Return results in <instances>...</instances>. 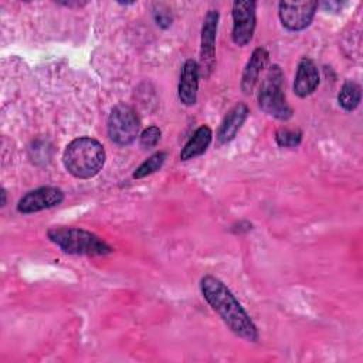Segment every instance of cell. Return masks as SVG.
<instances>
[{
    "label": "cell",
    "instance_id": "obj_5",
    "mask_svg": "<svg viewBox=\"0 0 363 363\" xmlns=\"http://www.w3.org/2000/svg\"><path fill=\"white\" fill-rule=\"evenodd\" d=\"M140 121L135 109L126 104H118L108 116V136L118 146L130 145L139 135Z\"/></svg>",
    "mask_w": 363,
    "mask_h": 363
},
{
    "label": "cell",
    "instance_id": "obj_9",
    "mask_svg": "<svg viewBox=\"0 0 363 363\" xmlns=\"http://www.w3.org/2000/svg\"><path fill=\"white\" fill-rule=\"evenodd\" d=\"M64 201V191L54 186H41L27 191L17 203V211L31 214L41 210L52 208Z\"/></svg>",
    "mask_w": 363,
    "mask_h": 363
},
{
    "label": "cell",
    "instance_id": "obj_2",
    "mask_svg": "<svg viewBox=\"0 0 363 363\" xmlns=\"http://www.w3.org/2000/svg\"><path fill=\"white\" fill-rule=\"evenodd\" d=\"M106 160L102 143L91 136H81L71 140L64 153L62 163L69 174L77 179H91L96 176Z\"/></svg>",
    "mask_w": 363,
    "mask_h": 363
},
{
    "label": "cell",
    "instance_id": "obj_15",
    "mask_svg": "<svg viewBox=\"0 0 363 363\" xmlns=\"http://www.w3.org/2000/svg\"><path fill=\"white\" fill-rule=\"evenodd\" d=\"M360 99H362V88L354 81H346L337 94L339 106L346 112L354 111L359 106Z\"/></svg>",
    "mask_w": 363,
    "mask_h": 363
},
{
    "label": "cell",
    "instance_id": "obj_3",
    "mask_svg": "<svg viewBox=\"0 0 363 363\" xmlns=\"http://www.w3.org/2000/svg\"><path fill=\"white\" fill-rule=\"evenodd\" d=\"M47 238L62 252L71 255H108L113 248L96 234L78 227H52L47 231Z\"/></svg>",
    "mask_w": 363,
    "mask_h": 363
},
{
    "label": "cell",
    "instance_id": "obj_11",
    "mask_svg": "<svg viewBox=\"0 0 363 363\" xmlns=\"http://www.w3.org/2000/svg\"><path fill=\"white\" fill-rule=\"evenodd\" d=\"M319 85V71L315 62L303 57L298 62L295 79H294V92L299 98H306L312 95Z\"/></svg>",
    "mask_w": 363,
    "mask_h": 363
},
{
    "label": "cell",
    "instance_id": "obj_8",
    "mask_svg": "<svg viewBox=\"0 0 363 363\" xmlns=\"http://www.w3.org/2000/svg\"><path fill=\"white\" fill-rule=\"evenodd\" d=\"M318 7V1H281L278 16L286 30L302 31L312 23Z\"/></svg>",
    "mask_w": 363,
    "mask_h": 363
},
{
    "label": "cell",
    "instance_id": "obj_18",
    "mask_svg": "<svg viewBox=\"0 0 363 363\" xmlns=\"http://www.w3.org/2000/svg\"><path fill=\"white\" fill-rule=\"evenodd\" d=\"M160 136H162L160 129L157 126L152 125L142 130V133L139 136V143L143 149H152L157 145V142L160 140Z\"/></svg>",
    "mask_w": 363,
    "mask_h": 363
},
{
    "label": "cell",
    "instance_id": "obj_13",
    "mask_svg": "<svg viewBox=\"0 0 363 363\" xmlns=\"http://www.w3.org/2000/svg\"><path fill=\"white\" fill-rule=\"evenodd\" d=\"M248 113H250V109L245 104H237L227 112V115L221 121L217 130V140L220 145H225L237 136Z\"/></svg>",
    "mask_w": 363,
    "mask_h": 363
},
{
    "label": "cell",
    "instance_id": "obj_19",
    "mask_svg": "<svg viewBox=\"0 0 363 363\" xmlns=\"http://www.w3.org/2000/svg\"><path fill=\"white\" fill-rule=\"evenodd\" d=\"M6 189H1V207L6 206Z\"/></svg>",
    "mask_w": 363,
    "mask_h": 363
},
{
    "label": "cell",
    "instance_id": "obj_4",
    "mask_svg": "<svg viewBox=\"0 0 363 363\" xmlns=\"http://www.w3.org/2000/svg\"><path fill=\"white\" fill-rule=\"evenodd\" d=\"M258 105L265 113L279 121H288L294 115V111L285 98L284 72L278 64L269 67L261 81L258 89Z\"/></svg>",
    "mask_w": 363,
    "mask_h": 363
},
{
    "label": "cell",
    "instance_id": "obj_7",
    "mask_svg": "<svg viewBox=\"0 0 363 363\" xmlns=\"http://www.w3.org/2000/svg\"><path fill=\"white\" fill-rule=\"evenodd\" d=\"M255 1H234L231 9L233 16V41L238 47L247 45L254 35L257 17H255Z\"/></svg>",
    "mask_w": 363,
    "mask_h": 363
},
{
    "label": "cell",
    "instance_id": "obj_12",
    "mask_svg": "<svg viewBox=\"0 0 363 363\" xmlns=\"http://www.w3.org/2000/svg\"><path fill=\"white\" fill-rule=\"evenodd\" d=\"M268 58H269V54L268 51L264 48V47H257L250 60L247 61L245 67H244V71H242V75H241V91L245 94V95H250L258 79H259V74L262 72V69L265 68L267 62H268Z\"/></svg>",
    "mask_w": 363,
    "mask_h": 363
},
{
    "label": "cell",
    "instance_id": "obj_10",
    "mask_svg": "<svg viewBox=\"0 0 363 363\" xmlns=\"http://www.w3.org/2000/svg\"><path fill=\"white\" fill-rule=\"evenodd\" d=\"M199 78H200L199 62L193 58L186 60L182 67L179 86H177L179 99L183 105L191 106L196 104L197 89H199Z\"/></svg>",
    "mask_w": 363,
    "mask_h": 363
},
{
    "label": "cell",
    "instance_id": "obj_16",
    "mask_svg": "<svg viewBox=\"0 0 363 363\" xmlns=\"http://www.w3.org/2000/svg\"><path fill=\"white\" fill-rule=\"evenodd\" d=\"M166 152H156L152 156H149L146 160H143L136 170L133 172V179H143L157 170H160V167L163 166L164 160H166Z\"/></svg>",
    "mask_w": 363,
    "mask_h": 363
},
{
    "label": "cell",
    "instance_id": "obj_6",
    "mask_svg": "<svg viewBox=\"0 0 363 363\" xmlns=\"http://www.w3.org/2000/svg\"><path fill=\"white\" fill-rule=\"evenodd\" d=\"M220 14L217 10H208L204 16L201 26V43H200V75L208 78L216 65V34L218 27Z\"/></svg>",
    "mask_w": 363,
    "mask_h": 363
},
{
    "label": "cell",
    "instance_id": "obj_14",
    "mask_svg": "<svg viewBox=\"0 0 363 363\" xmlns=\"http://www.w3.org/2000/svg\"><path fill=\"white\" fill-rule=\"evenodd\" d=\"M211 139H213V132L207 125H201L200 128H197L193 132V135L189 138V140L184 143V146L182 147L180 160L186 162L197 156H201L210 146Z\"/></svg>",
    "mask_w": 363,
    "mask_h": 363
},
{
    "label": "cell",
    "instance_id": "obj_17",
    "mask_svg": "<svg viewBox=\"0 0 363 363\" xmlns=\"http://www.w3.org/2000/svg\"><path fill=\"white\" fill-rule=\"evenodd\" d=\"M275 142L281 147H296L302 142V132L299 129L281 128L275 133Z\"/></svg>",
    "mask_w": 363,
    "mask_h": 363
},
{
    "label": "cell",
    "instance_id": "obj_1",
    "mask_svg": "<svg viewBox=\"0 0 363 363\" xmlns=\"http://www.w3.org/2000/svg\"><path fill=\"white\" fill-rule=\"evenodd\" d=\"M200 291L204 301L234 335L248 342L258 340L259 335L255 323L221 279L214 275H204L200 279Z\"/></svg>",
    "mask_w": 363,
    "mask_h": 363
}]
</instances>
